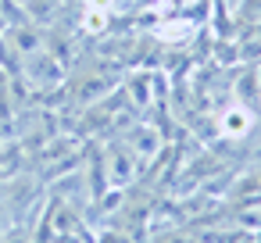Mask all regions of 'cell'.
<instances>
[{
	"instance_id": "1",
	"label": "cell",
	"mask_w": 261,
	"mask_h": 243,
	"mask_svg": "<svg viewBox=\"0 0 261 243\" xmlns=\"http://www.w3.org/2000/svg\"><path fill=\"white\" fill-rule=\"evenodd\" d=\"M104 168H108V186H115V190H125V186H133L136 182V175H140V161L133 157V150L125 147V140L122 136H111V140H104Z\"/></svg>"
},
{
	"instance_id": "2",
	"label": "cell",
	"mask_w": 261,
	"mask_h": 243,
	"mask_svg": "<svg viewBox=\"0 0 261 243\" xmlns=\"http://www.w3.org/2000/svg\"><path fill=\"white\" fill-rule=\"evenodd\" d=\"M254 125H257V115H254L250 107H243L240 100H229V104L218 107V115H215V129H218L222 140H243Z\"/></svg>"
},
{
	"instance_id": "3",
	"label": "cell",
	"mask_w": 261,
	"mask_h": 243,
	"mask_svg": "<svg viewBox=\"0 0 261 243\" xmlns=\"http://www.w3.org/2000/svg\"><path fill=\"white\" fill-rule=\"evenodd\" d=\"M232 100H240L243 107H250L261 118V68L250 65L247 72H240V79L232 83Z\"/></svg>"
},
{
	"instance_id": "4",
	"label": "cell",
	"mask_w": 261,
	"mask_h": 243,
	"mask_svg": "<svg viewBox=\"0 0 261 243\" xmlns=\"http://www.w3.org/2000/svg\"><path fill=\"white\" fill-rule=\"evenodd\" d=\"M97 243H133V239H129V232H122V229H108Z\"/></svg>"
},
{
	"instance_id": "5",
	"label": "cell",
	"mask_w": 261,
	"mask_h": 243,
	"mask_svg": "<svg viewBox=\"0 0 261 243\" xmlns=\"http://www.w3.org/2000/svg\"><path fill=\"white\" fill-rule=\"evenodd\" d=\"M254 243H261V229H257V232H254Z\"/></svg>"
},
{
	"instance_id": "6",
	"label": "cell",
	"mask_w": 261,
	"mask_h": 243,
	"mask_svg": "<svg viewBox=\"0 0 261 243\" xmlns=\"http://www.w3.org/2000/svg\"><path fill=\"white\" fill-rule=\"evenodd\" d=\"M254 172H257V179H261V165H257V168H254Z\"/></svg>"
}]
</instances>
